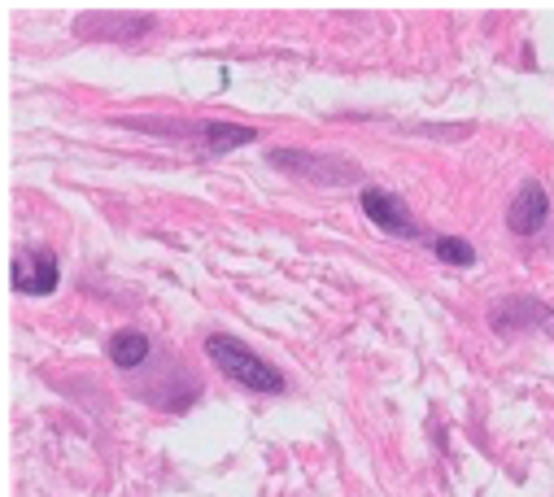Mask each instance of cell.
Wrapping results in <instances>:
<instances>
[{
  "label": "cell",
  "instance_id": "277c9868",
  "mask_svg": "<svg viewBox=\"0 0 554 497\" xmlns=\"http://www.w3.org/2000/svg\"><path fill=\"white\" fill-rule=\"evenodd\" d=\"M158 131H166V136H179V140H197L201 149H206L210 157H223L232 149H245V144L258 140L254 127H236V123H219V118H201L197 127H175V123H158Z\"/></svg>",
  "mask_w": 554,
  "mask_h": 497
},
{
  "label": "cell",
  "instance_id": "6da1fadb",
  "mask_svg": "<svg viewBox=\"0 0 554 497\" xmlns=\"http://www.w3.org/2000/svg\"><path fill=\"white\" fill-rule=\"evenodd\" d=\"M206 358L227 375V380L240 384V389H249V393L280 397V393L288 389L284 371H280V367H271L267 358L254 354V349H249L245 341H236V336H223V332L206 336Z\"/></svg>",
  "mask_w": 554,
  "mask_h": 497
},
{
  "label": "cell",
  "instance_id": "8992f818",
  "mask_svg": "<svg viewBox=\"0 0 554 497\" xmlns=\"http://www.w3.org/2000/svg\"><path fill=\"white\" fill-rule=\"evenodd\" d=\"M14 288L22 297H48L57 288V280H62V266H57V258L40 245H27L14 253Z\"/></svg>",
  "mask_w": 554,
  "mask_h": 497
},
{
  "label": "cell",
  "instance_id": "3957f363",
  "mask_svg": "<svg viewBox=\"0 0 554 497\" xmlns=\"http://www.w3.org/2000/svg\"><path fill=\"white\" fill-rule=\"evenodd\" d=\"M489 327H493L498 336L528 332V327H550V332H554V310H550L541 297L511 293V297H498V301L489 306Z\"/></svg>",
  "mask_w": 554,
  "mask_h": 497
},
{
  "label": "cell",
  "instance_id": "30bf717a",
  "mask_svg": "<svg viewBox=\"0 0 554 497\" xmlns=\"http://www.w3.org/2000/svg\"><path fill=\"white\" fill-rule=\"evenodd\" d=\"M424 245H428V253H432L437 262L476 266V249H472V240H463V236H428Z\"/></svg>",
  "mask_w": 554,
  "mask_h": 497
},
{
  "label": "cell",
  "instance_id": "ba28073f",
  "mask_svg": "<svg viewBox=\"0 0 554 497\" xmlns=\"http://www.w3.org/2000/svg\"><path fill=\"white\" fill-rule=\"evenodd\" d=\"M149 31V14H83L75 22V35H83V40H140Z\"/></svg>",
  "mask_w": 554,
  "mask_h": 497
},
{
  "label": "cell",
  "instance_id": "7a4b0ae2",
  "mask_svg": "<svg viewBox=\"0 0 554 497\" xmlns=\"http://www.w3.org/2000/svg\"><path fill=\"white\" fill-rule=\"evenodd\" d=\"M271 166L306 179V184L319 188H341V184H363V171L354 162L336 153H306V149H271Z\"/></svg>",
  "mask_w": 554,
  "mask_h": 497
},
{
  "label": "cell",
  "instance_id": "5b68a950",
  "mask_svg": "<svg viewBox=\"0 0 554 497\" xmlns=\"http://www.w3.org/2000/svg\"><path fill=\"white\" fill-rule=\"evenodd\" d=\"M358 205H363V214L380 227L384 236L419 240V223H415V214L406 210V201L397 197V192H384V188H371V184H367L363 192H358Z\"/></svg>",
  "mask_w": 554,
  "mask_h": 497
},
{
  "label": "cell",
  "instance_id": "52a82bcc",
  "mask_svg": "<svg viewBox=\"0 0 554 497\" xmlns=\"http://www.w3.org/2000/svg\"><path fill=\"white\" fill-rule=\"evenodd\" d=\"M550 218V192L546 184H537V179H524L520 192L511 197L507 205V227L515 236H537L541 227H546Z\"/></svg>",
  "mask_w": 554,
  "mask_h": 497
},
{
  "label": "cell",
  "instance_id": "9c48e42d",
  "mask_svg": "<svg viewBox=\"0 0 554 497\" xmlns=\"http://www.w3.org/2000/svg\"><path fill=\"white\" fill-rule=\"evenodd\" d=\"M149 336L144 332H114V341H110V362L118 371H136V367H144V358H149Z\"/></svg>",
  "mask_w": 554,
  "mask_h": 497
}]
</instances>
